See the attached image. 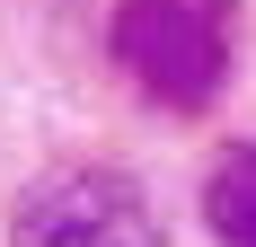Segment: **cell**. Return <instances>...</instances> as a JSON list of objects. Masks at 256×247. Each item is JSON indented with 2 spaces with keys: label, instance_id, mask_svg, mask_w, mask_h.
I'll return each mask as SVG.
<instances>
[{
  "label": "cell",
  "instance_id": "3957f363",
  "mask_svg": "<svg viewBox=\"0 0 256 247\" xmlns=\"http://www.w3.org/2000/svg\"><path fill=\"white\" fill-rule=\"evenodd\" d=\"M204 221H212L221 247H256V142H238V150L212 159V176H204Z\"/></svg>",
  "mask_w": 256,
  "mask_h": 247
},
{
  "label": "cell",
  "instance_id": "6da1fadb",
  "mask_svg": "<svg viewBox=\"0 0 256 247\" xmlns=\"http://www.w3.org/2000/svg\"><path fill=\"white\" fill-rule=\"evenodd\" d=\"M238 0H124L115 9V62L142 80V98L204 115L230 88Z\"/></svg>",
  "mask_w": 256,
  "mask_h": 247
},
{
  "label": "cell",
  "instance_id": "7a4b0ae2",
  "mask_svg": "<svg viewBox=\"0 0 256 247\" xmlns=\"http://www.w3.org/2000/svg\"><path fill=\"white\" fill-rule=\"evenodd\" d=\"M9 247H159V212L142 194V176L71 159V168H44L18 194Z\"/></svg>",
  "mask_w": 256,
  "mask_h": 247
}]
</instances>
